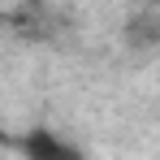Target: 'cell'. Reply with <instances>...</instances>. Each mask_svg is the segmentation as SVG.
<instances>
[{"instance_id":"obj_1","label":"cell","mask_w":160,"mask_h":160,"mask_svg":"<svg viewBox=\"0 0 160 160\" xmlns=\"http://www.w3.org/2000/svg\"><path fill=\"white\" fill-rule=\"evenodd\" d=\"M18 147H22L26 160H87L74 143H65V138L52 134V130H30V134H22Z\"/></svg>"}]
</instances>
